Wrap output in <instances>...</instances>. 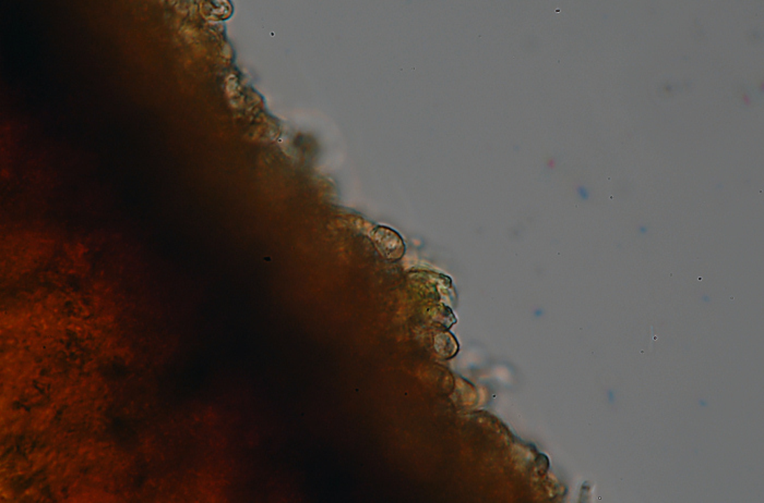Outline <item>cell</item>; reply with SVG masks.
I'll use <instances>...</instances> for the list:
<instances>
[{"mask_svg": "<svg viewBox=\"0 0 764 503\" xmlns=\"http://www.w3.org/2000/svg\"><path fill=\"white\" fill-rule=\"evenodd\" d=\"M371 239L377 249L387 258L396 261L403 256L405 251L403 240L390 228H376L371 234Z\"/></svg>", "mask_w": 764, "mask_h": 503, "instance_id": "cell-1", "label": "cell"}, {"mask_svg": "<svg viewBox=\"0 0 764 503\" xmlns=\"http://www.w3.org/2000/svg\"><path fill=\"white\" fill-rule=\"evenodd\" d=\"M204 5H207V7H203L206 18L224 20L231 15L232 7L227 1H208Z\"/></svg>", "mask_w": 764, "mask_h": 503, "instance_id": "cell-2", "label": "cell"}]
</instances>
